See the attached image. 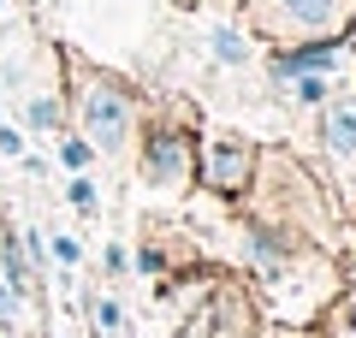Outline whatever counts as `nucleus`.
<instances>
[{
  "mask_svg": "<svg viewBox=\"0 0 356 338\" xmlns=\"http://www.w3.org/2000/svg\"><path fill=\"white\" fill-rule=\"evenodd\" d=\"M250 30L273 48H297V42H327L350 36L356 0H243Z\"/></svg>",
  "mask_w": 356,
  "mask_h": 338,
  "instance_id": "f257e3e1",
  "label": "nucleus"
},
{
  "mask_svg": "<svg viewBox=\"0 0 356 338\" xmlns=\"http://www.w3.org/2000/svg\"><path fill=\"white\" fill-rule=\"evenodd\" d=\"M77 125H83L95 154H125V143L137 137V101H131V89L107 72H89L83 89H77Z\"/></svg>",
  "mask_w": 356,
  "mask_h": 338,
  "instance_id": "f03ea898",
  "label": "nucleus"
},
{
  "mask_svg": "<svg viewBox=\"0 0 356 338\" xmlns=\"http://www.w3.org/2000/svg\"><path fill=\"white\" fill-rule=\"evenodd\" d=\"M143 178L161 184V190L196 178V143L184 131H149V143H143Z\"/></svg>",
  "mask_w": 356,
  "mask_h": 338,
  "instance_id": "7ed1b4c3",
  "label": "nucleus"
},
{
  "mask_svg": "<svg viewBox=\"0 0 356 338\" xmlns=\"http://www.w3.org/2000/svg\"><path fill=\"white\" fill-rule=\"evenodd\" d=\"M255 178V149L238 137H214L202 149V184L208 190H243Z\"/></svg>",
  "mask_w": 356,
  "mask_h": 338,
  "instance_id": "20e7f679",
  "label": "nucleus"
},
{
  "mask_svg": "<svg viewBox=\"0 0 356 338\" xmlns=\"http://www.w3.org/2000/svg\"><path fill=\"white\" fill-rule=\"evenodd\" d=\"M321 137H327V149L339 154V161L356 154V95H332L327 107H321Z\"/></svg>",
  "mask_w": 356,
  "mask_h": 338,
  "instance_id": "39448f33",
  "label": "nucleus"
},
{
  "mask_svg": "<svg viewBox=\"0 0 356 338\" xmlns=\"http://www.w3.org/2000/svg\"><path fill=\"white\" fill-rule=\"evenodd\" d=\"M273 83H280V95L297 101V107H327V101L339 95V77H327V72H285V77H273Z\"/></svg>",
  "mask_w": 356,
  "mask_h": 338,
  "instance_id": "423d86ee",
  "label": "nucleus"
},
{
  "mask_svg": "<svg viewBox=\"0 0 356 338\" xmlns=\"http://www.w3.org/2000/svg\"><path fill=\"white\" fill-rule=\"evenodd\" d=\"M0 273H6V285H13L18 297H24V291H30V255H24V243H18L13 232L0 238Z\"/></svg>",
  "mask_w": 356,
  "mask_h": 338,
  "instance_id": "0eeeda50",
  "label": "nucleus"
},
{
  "mask_svg": "<svg viewBox=\"0 0 356 338\" xmlns=\"http://www.w3.org/2000/svg\"><path fill=\"white\" fill-rule=\"evenodd\" d=\"M60 119H65L60 95H30V101H24V131H36V137L60 131Z\"/></svg>",
  "mask_w": 356,
  "mask_h": 338,
  "instance_id": "6e6552de",
  "label": "nucleus"
},
{
  "mask_svg": "<svg viewBox=\"0 0 356 338\" xmlns=\"http://www.w3.org/2000/svg\"><path fill=\"white\" fill-rule=\"evenodd\" d=\"M208 48H214L220 65H243V60H250V36H243V30H232V24H220L214 36H208Z\"/></svg>",
  "mask_w": 356,
  "mask_h": 338,
  "instance_id": "1a4fd4ad",
  "label": "nucleus"
},
{
  "mask_svg": "<svg viewBox=\"0 0 356 338\" xmlns=\"http://www.w3.org/2000/svg\"><path fill=\"white\" fill-rule=\"evenodd\" d=\"M89 314H95V332H102V338H125V309H119L113 297H95Z\"/></svg>",
  "mask_w": 356,
  "mask_h": 338,
  "instance_id": "9d476101",
  "label": "nucleus"
},
{
  "mask_svg": "<svg viewBox=\"0 0 356 338\" xmlns=\"http://www.w3.org/2000/svg\"><path fill=\"white\" fill-rule=\"evenodd\" d=\"M89 161H95V149H89V137H60V166H65V172H83Z\"/></svg>",
  "mask_w": 356,
  "mask_h": 338,
  "instance_id": "9b49d317",
  "label": "nucleus"
},
{
  "mask_svg": "<svg viewBox=\"0 0 356 338\" xmlns=\"http://www.w3.org/2000/svg\"><path fill=\"white\" fill-rule=\"evenodd\" d=\"M65 202H72V208H95V202H102V196H95V184H89V178L83 172H72V178H65Z\"/></svg>",
  "mask_w": 356,
  "mask_h": 338,
  "instance_id": "f8f14e48",
  "label": "nucleus"
},
{
  "mask_svg": "<svg viewBox=\"0 0 356 338\" xmlns=\"http://www.w3.org/2000/svg\"><path fill=\"white\" fill-rule=\"evenodd\" d=\"M48 261H54V267H77V261H83V243H77V238H65V232H60V238L48 243Z\"/></svg>",
  "mask_w": 356,
  "mask_h": 338,
  "instance_id": "ddd939ff",
  "label": "nucleus"
},
{
  "mask_svg": "<svg viewBox=\"0 0 356 338\" xmlns=\"http://www.w3.org/2000/svg\"><path fill=\"white\" fill-rule=\"evenodd\" d=\"M0 154H6V161H18V154H24V131L6 125V119H0Z\"/></svg>",
  "mask_w": 356,
  "mask_h": 338,
  "instance_id": "4468645a",
  "label": "nucleus"
},
{
  "mask_svg": "<svg viewBox=\"0 0 356 338\" xmlns=\"http://www.w3.org/2000/svg\"><path fill=\"white\" fill-rule=\"evenodd\" d=\"M332 338H356V303L332 309Z\"/></svg>",
  "mask_w": 356,
  "mask_h": 338,
  "instance_id": "2eb2a0df",
  "label": "nucleus"
},
{
  "mask_svg": "<svg viewBox=\"0 0 356 338\" xmlns=\"http://www.w3.org/2000/svg\"><path fill=\"white\" fill-rule=\"evenodd\" d=\"M137 273H166V255L161 250H143L137 255Z\"/></svg>",
  "mask_w": 356,
  "mask_h": 338,
  "instance_id": "dca6fc26",
  "label": "nucleus"
},
{
  "mask_svg": "<svg viewBox=\"0 0 356 338\" xmlns=\"http://www.w3.org/2000/svg\"><path fill=\"white\" fill-rule=\"evenodd\" d=\"M350 48H356V24H350Z\"/></svg>",
  "mask_w": 356,
  "mask_h": 338,
  "instance_id": "f3484780",
  "label": "nucleus"
},
{
  "mask_svg": "<svg viewBox=\"0 0 356 338\" xmlns=\"http://www.w3.org/2000/svg\"><path fill=\"white\" fill-rule=\"evenodd\" d=\"M0 6H6V0H0Z\"/></svg>",
  "mask_w": 356,
  "mask_h": 338,
  "instance_id": "a211bd4d",
  "label": "nucleus"
}]
</instances>
